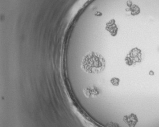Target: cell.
<instances>
[{
    "label": "cell",
    "instance_id": "1",
    "mask_svg": "<svg viewBox=\"0 0 159 127\" xmlns=\"http://www.w3.org/2000/svg\"><path fill=\"white\" fill-rule=\"evenodd\" d=\"M105 64V59L101 54L96 52H90L83 57L81 68L86 73L97 74L104 70Z\"/></svg>",
    "mask_w": 159,
    "mask_h": 127
},
{
    "label": "cell",
    "instance_id": "2",
    "mask_svg": "<svg viewBox=\"0 0 159 127\" xmlns=\"http://www.w3.org/2000/svg\"><path fill=\"white\" fill-rule=\"evenodd\" d=\"M111 82L112 84L113 85L117 86V85H118L119 80H118V79H117V78H113Z\"/></svg>",
    "mask_w": 159,
    "mask_h": 127
}]
</instances>
